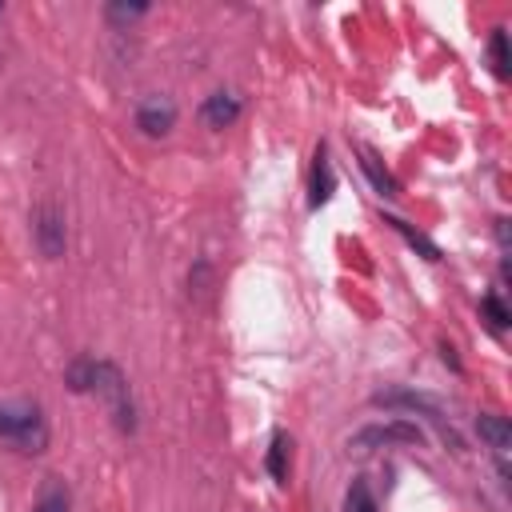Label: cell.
<instances>
[{
	"mask_svg": "<svg viewBox=\"0 0 512 512\" xmlns=\"http://www.w3.org/2000/svg\"><path fill=\"white\" fill-rule=\"evenodd\" d=\"M68 384H72V392H96L108 404V412H112V420H116L120 432H132L136 428L132 388H128L124 372L112 360H76L68 368Z\"/></svg>",
	"mask_w": 512,
	"mask_h": 512,
	"instance_id": "obj_1",
	"label": "cell"
},
{
	"mask_svg": "<svg viewBox=\"0 0 512 512\" xmlns=\"http://www.w3.org/2000/svg\"><path fill=\"white\" fill-rule=\"evenodd\" d=\"M0 440L16 444L20 452L48 448V420L40 404H0Z\"/></svg>",
	"mask_w": 512,
	"mask_h": 512,
	"instance_id": "obj_2",
	"label": "cell"
},
{
	"mask_svg": "<svg viewBox=\"0 0 512 512\" xmlns=\"http://www.w3.org/2000/svg\"><path fill=\"white\" fill-rule=\"evenodd\" d=\"M32 232H36V248L48 260H60L68 248V228H64V212L56 204H40L32 216Z\"/></svg>",
	"mask_w": 512,
	"mask_h": 512,
	"instance_id": "obj_3",
	"label": "cell"
},
{
	"mask_svg": "<svg viewBox=\"0 0 512 512\" xmlns=\"http://www.w3.org/2000/svg\"><path fill=\"white\" fill-rule=\"evenodd\" d=\"M420 440H424V432H420L416 424H408V420H392V424H372V428L356 432V436L348 440V448H356V452H372V448H380V444H420Z\"/></svg>",
	"mask_w": 512,
	"mask_h": 512,
	"instance_id": "obj_4",
	"label": "cell"
},
{
	"mask_svg": "<svg viewBox=\"0 0 512 512\" xmlns=\"http://www.w3.org/2000/svg\"><path fill=\"white\" fill-rule=\"evenodd\" d=\"M136 124H140V132H148V136H164V132H172V124H176V104H172L168 96H144L140 108H136Z\"/></svg>",
	"mask_w": 512,
	"mask_h": 512,
	"instance_id": "obj_5",
	"label": "cell"
},
{
	"mask_svg": "<svg viewBox=\"0 0 512 512\" xmlns=\"http://www.w3.org/2000/svg\"><path fill=\"white\" fill-rule=\"evenodd\" d=\"M200 116H204L208 128H228V124L240 116V96H232V92H212V96L204 100Z\"/></svg>",
	"mask_w": 512,
	"mask_h": 512,
	"instance_id": "obj_6",
	"label": "cell"
},
{
	"mask_svg": "<svg viewBox=\"0 0 512 512\" xmlns=\"http://www.w3.org/2000/svg\"><path fill=\"white\" fill-rule=\"evenodd\" d=\"M312 196H308V204L312 208H320V204H328V196H332V164H328V148L320 144L316 148V164H312V188H308Z\"/></svg>",
	"mask_w": 512,
	"mask_h": 512,
	"instance_id": "obj_7",
	"label": "cell"
},
{
	"mask_svg": "<svg viewBox=\"0 0 512 512\" xmlns=\"http://www.w3.org/2000/svg\"><path fill=\"white\" fill-rule=\"evenodd\" d=\"M32 512H72V496H68V484L60 476H48V484L40 488L36 496V508Z\"/></svg>",
	"mask_w": 512,
	"mask_h": 512,
	"instance_id": "obj_8",
	"label": "cell"
},
{
	"mask_svg": "<svg viewBox=\"0 0 512 512\" xmlns=\"http://www.w3.org/2000/svg\"><path fill=\"white\" fill-rule=\"evenodd\" d=\"M476 428H480V440H488L496 452H508L512 448V424L504 416H480Z\"/></svg>",
	"mask_w": 512,
	"mask_h": 512,
	"instance_id": "obj_9",
	"label": "cell"
},
{
	"mask_svg": "<svg viewBox=\"0 0 512 512\" xmlns=\"http://www.w3.org/2000/svg\"><path fill=\"white\" fill-rule=\"evenodd\" d=\"M360 164H364V172H368V180L376 184V192H380V196H396V180H392V172H388V168H380V160H376L368 148H360Z\"/></svg>",
	"mask_w": 512,
	"mask_h": 512,
	"instance_id": "obj_10",
	"label": "cell"
},
{
	"mask_svg": "<svg viewBox=\"0 0 512 512\" xmlns=\"http://www.w3.org/2000/svg\"><path fill=\"white\" fill-rule=\"evenodd\" d=\"M376 404H404V408H420V412H432V416L440 420V408H436V400H428V396H420V392H380V396H376Z\"/></svg>",
	"mask_w": 512,
	"mask_h": 512,
	"instance_id": "obj_11",
	"label": "cell"
},
{
	"mask_svg": "<svg viewBox=\"0 0 512 512\" xmlns=\"http://www.w3.org/2000/svg\"><path fill=\"white\" fill-rule=\"evenodd\" d=\"M268 472H272L276 484L288 480V436H284V432L272 436V448H268Z\"/></svg>",
	"mask_w": 512,
	"mask_h": 512,
	"instance_id": "obj_12",
	"label": "cell"
},
{
	"mask_svg": "<svg viewBox=\"0 0 512 512\" xmlns=\"http://www.w3.org/2000/svg\"><path fill=\"white\" fill-rule=\"evenodd\" d=\"M344 512H376V496L364 480H352V488L344 496Z\"/></svg>",
	"mask_w": 512,
	"mask_h": 512,
	"instance_id": "obj_13",
	"label": "cell"
},
{
	"mask_svg": "<svg viewBox=\"0 0 512 512\" xmlns=\"http://www.w3.org/2000/svg\"><path fill=\"white\" fill-rule=\"evenodd\" d=\"M488 56H492V68H496V76H508V36L496 28L492 32V40H488Z\"/></svg>",
	"mask_w": 512,
	"mask_h": 512,
	"instance_id": "obj_14",
	"label": "cell"
},
{
	"mask_svg": "<svg viewBox=\"0 0 512 512\" xmlns=\"http://www.w3.org/2000/svg\"><path fill=\"white\" fill-rule=\"evenodd\" d=\"M148 12V4H108L104 8V16L112 20V24H128V20H140Z\"/></svg>",
	"mask_w": 512,
	"mask_h": 512,
	"instance_id": "obj_15",
	"label": "cell"
},
{
	"mask_svg": "<svg viewBox=\"0 0 512 512\" xmlns=\"http://www.w3.org/2000/svg\"><path fill=\"white\" fill-rule=\"evenodd\" d=\"M484 312L492 316V328H504V324H508V308H504L496 296H484Z\"/></svg>",
	"mask_w": 512,
	"mask_h": 512,
	"instance_id": "obj_16",
	"label": "cell"
},
{
	"mask_svg": "<svg viewBox=\"0 0 512 512\" xmlns=\"http://www.w3.org/2000/svg\"><path fill=\"white\" fill-rule=\"evenodd\" d=\"M0 12H4V8H0Z\"/></svg>",
	"mask_w": 512,
	"mask_h": 512,
	"instance_id": "obj_17",
	"label": "cell"
}]
</instances>
